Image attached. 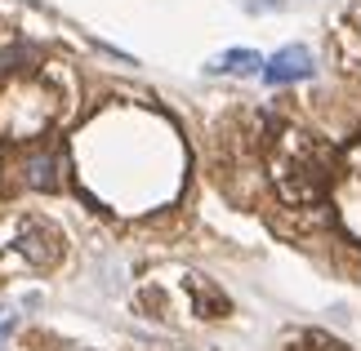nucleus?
<instances>
[{"label": "nucleus", "mask_w": 361, "mask_h": 351, "mask_svg": "<svg viewBox=\"0 0 361 351\" xmlns=\"http://www.w3.org/2000/svg\"><path fill=\"white\" fill-rule=\"evenodd\" d=\"M263 67H268V58L259 49H228V53L205 63V72H214V76H263Z\"/></svg>", "instance_id": "nucleus-4"}, {"label": "nucleus", "mask_w": 361, "mask_h": 351, "mask_svg": "<svg viewBox=\"0 0 361 351\" xmlns=\"http://www.w3.org/2000/svg\"><path fill=\"white\" fill-rule=\"evenodd\" d=\"M18 249H23V254L32 258L36 267H49L54 258H59V241H54L45 227H27V231H23V241H18Z\"/></svg>", "instance_id": "nucleus-5"}, {"label": "nucleus", "mask_w": 361, "mask_h": 351, "mask_svg": "<svg viewBox=\"0 0 361 351\" xmlns=\"http://www.w3.org/2000/svg\"><path fill=\"white\" fill-rule=\"evenodd\" d=\"M317 72V63H312V53L303 49V45H286V49H276L268 67H263V80L268 85H295V80H308Z\"/></svg>", "instance_id": "nucleus-2"}, {"label": "nucleus", "mask_w": 361, "mask_h": 351, "mask_svg": "<svg viewBox=\"0 0 361 351\" xmlns=\"http://www.w3.org/2000/svg\"><path fill=\"white\" fill-rule=\"evenodd\" d=\"M18 58H27V49L18 45V49H9V53H0V72H13L18 67Z\"/></svg>", "instance_id": "nucleus-6"}, {"label": "nucleus", "mask_w": 361, "mask_h": 351, "mask_svg": "<svg viewBox=\"0 0 361 351\" xmlns=\"http://www.w3.org/2000/svg\"><path fill=\"white\" fill-rule=\"evenodd\" d=\"M23 182L36 191H59L63 187V156L59 151H27L23 156Z\"/></svg>", "instance_id": "nucleus-3"}, {"label": "nucleus", "mask_w": 361, "mask_h": 351, "mask_svg": "<svg viewBox=\"0 0 361 351\" xmlns=\"http://www.w3.org/2000/svg\"><path fill=\"white\" fill-rule=\"evenodd\" d=\"M272 178H276V191L290 205H312L326 196V170L317 160H281Z\"/></svg>", "instance_id": "nucleus-1"}, {"label": "nucleus", "mask_w": 361, "mask_h": 351, "mask_svg": "<svg viewBox=\"0 0 361 351\" xmlns=\"http://www.w3.org/2000/svg\"><path fill=\"white\" fill-rule=\"evenodd\" d=\"M241 9H250V13H268V9H281V0H241Z\"/></svg>", "instance_id": "nucleus-7"}]
</instances>
